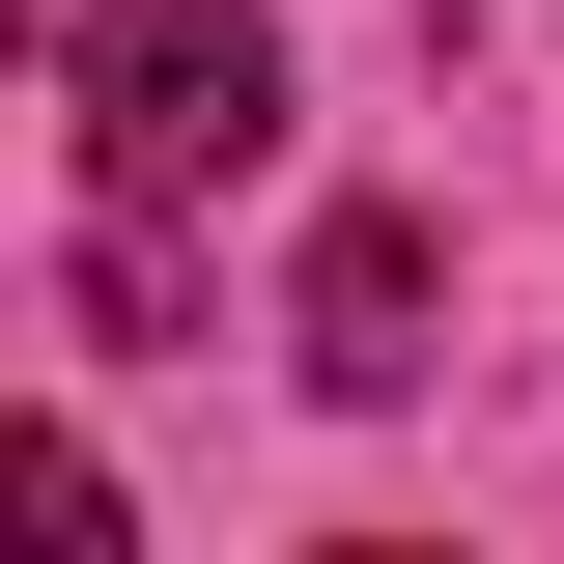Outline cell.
<instances>
[{
  "label": "cell",
  "mask_w": 564,
  "mask_h": 564,
  "mask_svg": "<svg viewBox=\"0 0 564 564\" xmlns=\"http://www.w3.org/2000/svg\"><path fill=\"white\" fill-rule=\"evenodd\" d=\"M57 113H85V198L170 226V198H226L282 141V29L254 0H57Z\"/></svg>",
  "instance_id": "obj_1"
},
{
  "label": "cell",
  "mask_w": 564,
  "mask_h": 564,
  "mask_svg": "<svg viewBox=\"0 0 564 564\" xmlns=\"http://www.w3.org/2000/svg\"><path fill=\"white\" fill-rule=\"evenodd\" d=\"M311 395H423V226H339L311 254Z\"/></svg>",
  "instance_id": "obj_2"
}]
</instances>
